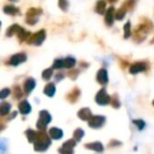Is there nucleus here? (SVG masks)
<instances>
[{"label": "nucleus", "mask_w": 154, "mask_h": 154, "mask_svg": "<svg viewBox=\"0 0 154 154\" xmlns=\"http://www.w3.org/2000/svg\"><path fill=\"white\" fill-rule=\"evenodd\" d=\"M95 101L100 106H106V105H108V103H111V97L108 95L107 91H106L105 89H101V90H99L98 93L96 94Z\"/></svg>", "instance_id": "nucleus-3"}, {"label": "nucleus", "mask_w": 154, "mask_h": 154, "mask_svg": "<svg viewBox=\"0 0 154 154\" xmlns=\"http://www.w3.org/2000/svg\"><path fill=\"white\" fill-rule=\"evenodd\" d=\"M17 36H18V38H19L20 41H24L26 39H30L31 34H30V32L26 31L24 29L20 28L19 31H18V33H17Z\"/></svg>", "instance_id": "nucleus-18"}, {"label": "nucleus", "mask_w": 154, "mask_h": 154, "mask_svg": "<svg viewBox=\"0 0 154 154\" xmlns=\"http://www.w3.org/2000/svg\"><path fill=\"white\" fill-rule=\"evenodd\" d=\"M126 12H127V9H124V8H120V9L117 11V13H116L115 19H117V20L124 19L125 15H126Z\"/></svg>", "instance_id": "nucleus-27"}, {"label": "nucleus", "mask_w": 154, "mask_h": 154, "mask_svg": "<svg viewBox=\"0 0 154 154\" xmlns=\"http://www.w3.org/2000/svg\"><path fill=\"white\" fill-rule=\"evenodd\" d=\"M0 146H1V153L5 154V147H7V145H5V138L1 139V143H0Z\"/></svg>", "instance_id": "nucleus-33"}, {"label": "nucleus", "mask_w": 154, "mask_h": 154, "mask_svg": "<svg viewBox=\"0 0 154 154\" xmlns=\"http://www.w3.org/2000/svg\"><path fill=\"white\" fill-rule=\"evenodd\" d=\"M133 124L138 128V130H143V129L145 128V122H143V120H141V119L133 120Z\"/></svg>", "instance_id": "nucleus-30"}, {"label": "nucleus", "mask_w": 154, "mask_h": 154, "mask_svg": "<svg viewBox=\"0 0 154 154\" xmlns=\"http://www.w3.org/2000/svg\"><path fill=\"white\" fill-rule=\"evenodd\" d=\"M153 106H154V100H153Z\"/></svg>", "instance_id": "nucleus-34"}, {"label": "nucleus", "mask_w": 154, "mask_h": 154, "mask_svg": "<svg viewBox=\"0 0 154 154\" xmlns=\"http://www.w3.org/2000/svg\"><path fill=\"white\" fill-rule=\"evenodd\" d=\"M11 103H2L0 106V115L1 116H5L7 114H9L11 112Z\"/></svg>", "instance_id": "nucleus-17"}, {"label": "nucleus", "mask_w": 154, "mask_h": 154, "mask_svg": "<svg viewBox=\"0 0 154 154\" xmlns=\"http://www.w3.org/2000/svg\"><path fill=\"white\" fill-rule=\"evenodd\" d=\"M86 148H87V149H90V150H94V151H96V152H103V143H99V141H95V143H87Z\"/></svg>", "instance_id": "nucleus-15"}, {"label": "nucleus", "mask_w": 154, "mask_h": 154, "mask_svg": "<svg viewBox=\"0 0 154 154\" xmlns=\"http://www.w3.org/2000/svg\"><path fill=\"white\" fill-rule=\"evenodd\" d=\"M49 135L53 139H60L63 136V132H62V130H60L58 128H51L49 131Z\"/></svg>", "instance_id": "nucleus-14"}, {"label": "nucleus", "mask_w": 154, "mask_h": 154, "mask_svg": "<svg viewBox=\"0 0 154 154\" xmlns=\"http://www.w3.org/2000/svg\"><path fill=\"white\" fill-rule=\"evenodd\" d=\"M19 112L21 114H23V115H26V114H29L31 112V110H32V108H31V105L28 103L26 100H23L21 101V103H19Z\"/></svg>", "instance_id": "nucleus-13"}, {"label": "nucleus", "mask_w": 154, "mask_h": 154, "mask_svg": "<svg viewBox=\"0 0 154 154\" xmlns=\"http://www.w3.org/2000/svg\"><path fill=\"white\" fill-rule=\"evenodd\" d=\"M55 91H56L55 85H54V84H48L47 86H45L43 92H45V94L47 95V96L53 97L54 94H55Z\"/></svg>", "instance_id": "nucleus-16"}, {"label": "nucleus", "mask_w": 154, "mask_h": 154, "mask_svg": "<svg viewBox=\"0 0 154 154\" xmlns=\"http://www.w3.org/2000/svg\"><path fill=\"white\" fill-rule=\"evenodd\" d=\"M52 120V116L49 114V112L45 111V110H42V111L39 112V119L37 122V128L41 131L45 130V127L49 122H51Z\"/></svg>", "instance_id": "nucleus-2"}, {"label": "nucleus", "mask_w": 154, "mask_h": 154, "mask_svg": "<svg viewBox=\"0 0 154 154\" xmlns=\"http://www.w3.org/2000/svg\"><path fill=\"white\" fill-rule=\"evenodd\" d=\"M35 87H36V82H35V79H33V78L26 79V82H24V86H23L26 94H30V93L35 89Z\"/></svg>", "instance_id": "nucleus-11"}, {"label": "nucleus", "mask_w": 154, "mask_h": 154, "mask_svg": "<svg viewBox=\"0 0 154 154\" xmlns=\"http://www.w3.org/2000/svg\"><path fill=\"white\" fill-rule=\"evenodd\" d=\"M75 63H76V59L71 57V56H69V57H66L63 59L64 69H72L73 66H75Z\"/></svg>", "instance_id": "nucleus-19"}, {"label": "nucleus", "mask_w": 154, "mask_h": 154, "mask_svg": "<svg viewBox=\"0 0 154 154\" xmlns=\"http://www.w3.org/2000/svg\"><path fill=\"white\" fill-rule=\"evenodd\" d=\"M52 75H53V68H50V69H47L42 72V78L45 80H49L51 79Z\"/></svg>", "instance_id": "nucleus-25"}, {"label": "nucleus", "mask_w": 154, "mask_h": 154, "mask_svg": "<svg viewBox=\"0 0 154 154\" xmlns=\"http://www.w3.org/2000/svg\"><path fill=\"white\" fill-rule=\"evenodd\" d=\"M10 94H11V90H10L9 88L2 89V90H1V92H0V98L5 99V97H8Z\"/></svg>", "instance_id": "nucleus-29"}, {"label": "nucleus", "mask_w": 154, "mask_h": 154, "mask_svg": "<svg viewBox=\"0 0 154 154\" xmlns=\"http://www.w3.org/2000/svg\"><path fill=\"white\" fill-rule=\"evenodd\" d=\"M114 18H115V15H114V8L111 7L106 12V17H105L106 23H107L108 26H112L114 22Z\"/></svg>", "instance_id": "nucleus-10"}, {"label": "nucleus", "mask_w": 154, "mask_h": 154, "mask_svg": "<svg viewBox=\"0 0 154 154\" xmlns=\"http://www.w3.org/2000/svg\"><path fill=\"white\" fill-rule=\"evenodd\" d=\"M3 12L5 14H9V15H15V14L18 13V9L14 5H7V7L3 8Z\"/></svg>", "instance_id": "nucleus-20"}, {"label": "nucleus", "mask_w": 154, "mask_h": 154, "mask_svg": "<svg viewBox=\"0 0 154 154\" xmlns=\"http://www.w3.org/2000/svg\"><path fill=\"white\" fill-rule=\"evenodd\" d=\"M106 122V117L101 115H95L91 118L90 120L88 122L89 127L93 129H99L103 126V124Z\"/></svg>", "instance_id": "nucleus-6"}, {"label": "nucleus", "mask_w": 154, "mask_h": 154, "mask_svg": "<svg viewBox=\"0 0 154 154\" xmlns=\"http://www.w3.org/2000/svg\"><path fill=\"white\" fill-rule=\"evenodd\" d=\"M84 135H85V132L82 130V129H76V130L74 131V139L76 141L82 140V138L84 137Z\"/></svg>", "instance_id": "nucleus-24"}, {"label": "nucleus", "mask_w": 154, "mask_h": 154, "mask_svg": "<svg viewBox=\"0 0 154 154\" xmlns=\"http://www.w3.org/2000/svg\"><path fill=\"white\" fill-rule=\"evenodd\" d=\"M51 145V137L50 135H47L45 131L37 132V137L34 141V149L37 152H43L49 148Z\"/></svg>", "instance_id": "nucleus-1"}, {"label": "nucleus", "mask_w": 154, "mask_h": 154, "mask_svg": "<svg viewBox=\"0 0 154 154\" xmlns=\"http://www.w3.org/2000/svg\"><path fill=\"white\" fill-rule=\"evenodd\" d=\"M124 31H125V38H129L130 37V35H131V23H130V21H128L126 24H125V26H124Z\"/></svg>", "instance_id": "nucleus-28"}, {"label": "nucleus", "mask_w": 154, "mask_h": 154, "mask_svg": "<svg viewBox=\"0 0 154 154\" xmlns=\"http://www.w3.org/2000/svg\"><path fill=\"white\" fill-rule=\"evenodd\" d=\"M26 137H28V140L30 141V143H34L35 139H36V137H37V132L34 130L29 129V130L26 132Z\"/></svg>", "instance_id": "nucleus-21"}, {"label": "nucleus", "mask_w": 154, "mask_h": 154, "mask_svg": "<svg viewBox=\"0 0 154 154\" xmlns=\"http://www.w3.org/2000/svg\"><path fill=\"white\" fill-rule=\"evenodd\" d=\"M95 10H96V12L98 14H103L106 12V2H103V1H98L96 5V8H95Z\"/></svg>", "instance_id": "nucleus-22"}, {"label": "nucleus", "mask_w": 154, "mask_h": 154, "mask_svg": "<svg viewBox=\"0 0 154 154\" xmlns=\"http://www.w3.org/2000/svg\"><path fill=\"white\" fill-rule=\"evenodd\" d=\"M111 103L112 106H113L114 108H118L120 106V103H119V100H118V98H117V96L116 95H114L113 97L111 98Z\"/></svg>", "instance_id": "nucleus-31"}, {"label": "nucleus", "mask_w": 154, "mask_h": 154, "mask_svg": "<svg viewBox=\"0 0 154 154\" xmlns=\"http://www.w3.org/2000/svg\"><path fill=\"white\" fill-rule=\"evenodd\" d=\"M76 143L77 141L75 140V139H69V140H66V143H63L62 147L60 148L58 151H59L60 154H74L73 148L76 146Z\"/></svg>", "instance_id": "nucleus-5"}, {"label": "nucleus", "mask_w": 154, "mask_h": 154, "mask_svg": "<svg viewBox=\"0 0 154 154\" xmlns=\"http://www.w3.org/2000/svg\"><path fill=\"white\" fill-rule=\"evenodd\" d=\"M78 117L82 120H88L89 122L93 116H92V113H91V110L89 109V108H84V109H82L78 112Z\"/></svg>", "instance_id": "nucleus-12"}, {"label": "nucleus", "mask_w": 154, "mask_h": 154, "mask_svg": "<svg viewBox=\"0 0 154 154\" xmlns=\"http://www.w3.org/2000/svg\"><path fill=\"white\" fill-rule=\"evenodd\" d=\"M20 26H18V24H13V26H11V28L8 29L7 31V36H12L13 34H17L18 31H19Z\"/></svg>", "instance_id": "nucleus-23"}, {"label": "nucleus", "mask_w": 154, "mask_h": 154, "mask_svg": "<svg viewBox=\"0 0 154 154\" xmlns=\"http://www.w3.org/2000/svg\"><path fill=\"white\" fill-rule=\"evenodd\" d=\"M148 69V64L146 62H136V63L132 64L129 69L131 74H137V73H140V72H143Z\"/></svg>", "instance_id": "nucleus-8"}, {"label": "nucleus", "mask_w": 154, "mask_h": 154, "mask_svg": "<svg viewBox=\"0 0 154 154\" xmlns=\"http://www.w3.org/2000/svg\"><path fill=\"white\" fill-rule=\"evenodd\" d=\"M45 39V30H40L39 32L35 33L34 35L30 37L29 39V43L30 45H40L43 42V40Z\"/></svg>", "instance_id": "nucleus-4"}, {"label": "nucleus", "mask_w": 154, "mask_h": 154, "mask_svg": "<svg viewBox=\"0 0 154 154\" xmlns=\"http://www.w3.org/2000/svg\"><path fill=\"white\" fill-rule=\"evenodd\" d=\"M53 69L56 70H60V69H64V64H63V59H56L53 63Z\"/></svg>", "instance_id": "nucleus-26"}, {"label": "nucleus", "mask_w": 154, "mask_h": 154, "mask_svg": "<svg viewBox=\"0 0 154 154\" xmlns=\"http://www.w3.org/2000/svg\"><path fill=\"white\" fill-rule=\"evenodd\" d=\"M58 5L60 7V9L62 10V11H66L69 8V2L68 1H63V0H60L59 2H58Z\"/></svg>", "instance_id": "nucleus-32"}, {"label": "nucleus", "mask_w": 154, "mask_h": 154, "mask_svg": "<svg viewBox=\"0 0 154 154\" xmlns=\"http://www.w3.org/2000/svg\"><path fill=\"white\" fill-rule=\"evenodd\" d=\"M96 79H97V82H98L100 85H106V84H107L108 80H109L107 70H105V69H100V70L97 72Z\"/></svg>", "instance_id": "nucleus-9"}, {"label": "nucleus", "mask_w": 154, "mask_h": 154, "mask_svg": "<svg viewBox=\"0 0 154 154\" xmlns=\"http://www.w3.org/2000/svg\"><path fill=\"white\" fill-rule=\"evenodd\" d=\"M26 54L24 53H17L10 58V60H9L8 63H9L10 66H19L20 63L26 62Z\"/></svg>", "instance_id": "nucleus-7"}]
</instances>
